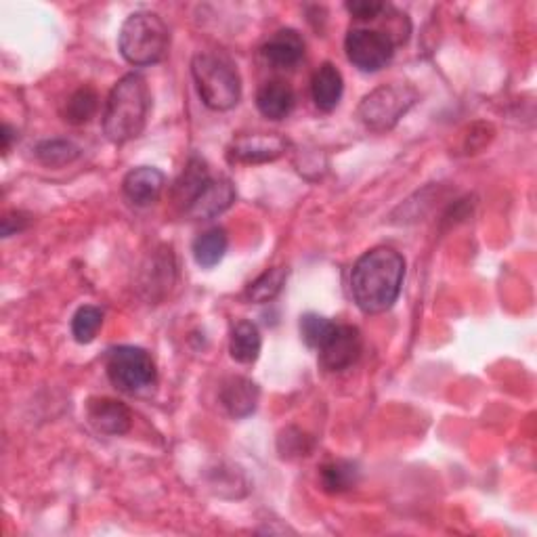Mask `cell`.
<instances>
[{
    "label": "cell",
    "instance_id": "cell-1",
    "mask_svg": "<svg viewBox=\"0 0 537 537\" xmlns=\"http://www.w3.org/2000/svg\"><path fill=\"white\" fill-rule=\"evenodd\" d=\"M405 279V259L386 246H378L359 256L351 271V294L365 315L389 311L401 294Z\"/></svg>",
    "mask_w": 537,
    "mask_h": 537
},
{
    "label": "cell",
    "instance_id": "cell-2",
    "mask_svg": "<svg viewBox=\"0 0 537 537\" xmlns=\"http://www.w3.org/2000/svg\"><path fill=\"white\" fill-rule=\"evenodd\" d=\"M152 110V91L141 74H126L116 82L103 112V131L112 143L137 139Z\"/></svg>",
    "mask_w": 537,
    "mask_h": 537
},
{
    "label": "cell",
    "instance_id": "cell-3",
    "mask_svg": "<svg viewBox=\"0 0 537 537\" xmlns=\"http://www.w3.org/2000/svg\"><path fill=\"white\" fill-rule=\"evenodd\" d=\"M170 47V32L164 19L152 11L128 15L118 34V49L133 66L160 63Z\"/></svg>",
    "mask_w": 537,
    "mask_h": 537
},
{
    "label": "cell",
    "instance_id": "cell-4",
    "mask_svg": "<svg viewBox=\"0 0 537 537\" xmlns=\"http://www.w3.org/2000/svg\"><path fill=\"white\" fill-rule=\"evenodd\" d=\"M191 74L202 103L214 112H227L242 97V80L225 57L200 53L191 61Z\"/></svg>",
    "mask_w": 537,
    "mask_h": 537
},
{
    "label": "cell",
    "instance_id": "cell-5",
    "mask_svg": "<svg viewBox=\"0 0 537 537\" xmlns=\"http://www.w3.org/2000/svg\"><path fill=\"white\" fill-rule=\"evenodd\" d=\"M418 101V91L407 84H382L359 103L357 116L374 133H386L412 110Z\"/></svg>",
    "mask_w": 537,
    "mask_h": 537
},
{
    "label": "cell",
    "instance_id": "cell-6",
    "mask_svg": "<svg viewBox=\"0 0 537 537\" xmlns=\"http://www.w3.org/2000/svg\"><path fill=\"white\" fill-rule=\"evenodd\" d=\"M107 378L118 391L135 395L152 389L158 380L156 363L145 349L122 345L107 353Z\"/></svg>",
    "mask_w": 537,
    "mask_h": 537
},
{
    "label": "cell",
    "instance_id": "cell-7",
    "mask_svg": "<svg viewBox=\"0 0 537 537\" xmlns=\"http://www.w3.org/2000/svg\"><path fill=\"white\" fill-rule=\"evenodd\" d=\"M349 61L361 72H380L391 63L395 45L378 30L351 28L345 40Z\"/></svg>",
    "mask_w": 537,
    "mask_h": 537
},
{
    "label": "cell",
    "instance_id": "cell-8",
    "mask_svg": "<svg viewBox=\"0 0 537 537\" xmlns=\"http://www.w3.org/2000/svg\"><path fill=\"white\" fill-rule=\"evenodd\" d=\"M361 332L355 326H340L332 330L330 338L319 349V363L328 372L349 370L361 355Z\"/></svg>",
    "mask_w": 537,
    "mask_h": 537
},
{
    "label": "cell",
    "instance_id": "cell-9",
    "mask_svg": "<svg viewBox=\"0 0 537 537\" xmlns=\"http://www.w3.org/2000/svg\"><path fill=\"white\" fill-rule=\"evenodd\" d=\"M288 139L279 135H244L238 137L229 147L231 162L242 164H263L282 158L288 149Z\"/></svg>",
    "mask_w": 537,
    "mask_h": 537
},
{
    "label": "cell",
    "instance_id": "cell-10",
    "mask_svg": "<svg viewBox=\"0 0 537 537\" xmlns=\"http://www.w3.org/2000/svg\"><path fill=\"white\" fill-rule=\"evenodd\" d=\"M87 418L101 435L120 437L131 431L133 414L122 401L110 397H97L87 403Z\"/></svg>",
    "mask_w": 537,
    "mask_h": 537
},
{
    "label": "cell",
    "instance_id": "cell-11",
    "mask_svg": "<svg viewBox=\"0 0 537 537\" xmlns=\"http://www.w3.org/2000/svg\"><path fill=\"white\" fill-rule=\"evenodd\" d=\"M235 202V187L229 179L219 177L212 179L204 185V189L198 193V198L191 202V206L185 210L191 219H214L231 208Z\"/></svg>",
    "mask_w": 537,
    "mask_h": 537
},
{
    "label": "cell",
    "instance_id": "cell-12",
    "mask_svg": "<svg viewBox=\"0 0 537 537\" xmlns=\"http://www.w3.org/2000/svg\"><path fill=\"white\" fill-rule=\"evenodd\" d=\"M166 179L154 166H139L124 177L122 189L126 200L135 206H152L160 200Z\"/></svg>",
    "mask_w": 537,
    "mask_h": 537
},
{
    "label": "cell",
    "instance_id": "cell-13",
    "mask_svg": "<svg viewBox=\"0 0 537 537\" xmlns=\"http://www.w3.org/2000/svg\"><path fill=\"white\" fill-rule=\"evenodd\" d=\"M261 55L273 68L292 70L305 57V40L292 28L279 30L265 42Z\"/></svg>",
    "mask_w": 537,
    "mask_h": 537
},
{
    "label": "cell",
    "instance_id": "cell-14",
    "mask_svg": "<svg viewBox=\"0 0 537 537\" xmlns=\"http://www.w3.org/2000/svg\"><path fill=\"white\" fill-rule=\"evenodd\" d=\"M219 397L227 414L235 420H240V418H248L250 414H254L256 405H259L261 391H259V386H256V382H252L250 378L231 376L223 382Z\"/></svg>",
    "mask_w": 537,
    "mask_h": 537
},
{
    "label": "cell",
    "instance_id": "cell-15",
    "mask_svg": "<svg viewBox=\"0 0 537 537\" xmlns=\"http://www.w3.org/2000/svg\"><path fill=\"white\" fill-rule=\"evenodd\" d=\"M296 105V95L282 80L265 82L256 93V107L267 120H284L292 114Z\"/></svg>",
    "mask_w": 537,
    "mask_h": 537
},
{
    "label": "cell",
    "instance_id": "cell-16",
    "mask_svg": "<svg viewBox=\"0 0 537 537\" xmlns=\"http://www.w3.org/2000/svg\"><path fill=\"white\" fill-rule=\"evenodd\" d=\"M342 91H345V80H342L340 70L334 66V63H324L311 82V93H313V101L319 107L321 112H334L340 99H342Z\"/></svg>",
    "mask_w": 537,
    "mask_h": 537
},
{
    "label": "cell",
    "instance_id": "cell-17",
    "mask_svg": "<svg viewBox=\"0 0 537 537\" xmlns=\"http://www.w3.org/2000/svg\"><path fill=\"white\" fill-rule=\"evenodd\" d=\"M210 181L208 166L202 158H191L183 170V175L177 179L173 187V198L175 202L187 210L191 202L198 198V193L204 189V185Z\"/></svg>",
    "mask_w": 537,
    "mask_h": 537
},
{
    "label": "cell",
    "instance_id": "cell-18",
    "mask_svg": "<svg viewBox=\"0 0 537 537\" xmlns=\"http://www.w3.org/2000/svg\"><path fill=\"white\" fill-rule=\"evenodd\" d=\"M261 347H263L261 332L252 321L244 319L231 328L229 353L238 363H254L261 355Z\"/></svg>",
    "mask_w": 537,
    "mask_h": 537
},
{
    "label": "cell",
    "instance_id": "cell-19",
    "mask_svg": "<svg viewBox=\"0 0 537 537\" xmlns=\"http://www.w3.org/2000/svg\"><path fill=\"white\" fill-rule=\"evenodd\" d=\"M227 246V231L223 227H212L198 235L196 242H193V259L202 269H212L223 261Z\"/></svg>",
    "mask_w": 537,
    "mask_h": 537
},
{
    "label": "cell",
    "instance_id": "cell-20",
    "mask_svg": "<svg viewBox=\"0 0 537 537\" xmlns=\"http://www.w3.org/2000/svg\"><path fill=\"white\" fill-rule=\"evenodd\" d=\"M319 481L328 493H345L359 483V468L349 460H332L321 466Z\"/></svg>",
    "mask_w": 537,
    "mask_h": 537
},
{
    "label": "cell",
    "instance_id": "cell-21",
    "mask_svg": "<svg viewBox=\"0 0 537 537\" xmlns=\"http://www.w3.org/2000/svg\"><path fill=\"white\" fill-rule=\"evenodd\" d=\"M286 279H288L286 267L267 269L246 288V298L250 300V303H259V305L269 303V300H273L279 292L284 290Z\"/></svg>",
    "mask_w": 537,
    "mask_h": 537
},
{
    "label": "cell",
    "instance_id": "cell-22",
    "mask_svg": "<svg viewBox=\"0 0 537 537\" xmlns=\"http://www.w3.org/2000/svg\"><path fill=\"white\" fill-rule=\"evenodd\" d=\"M34 154L38 162L51 168H61L72 164L80 156V147L68 139H47L36 145Z\"/></svg>",
    "mask_w": 537,
    "mask_h": 537
},
{
    "label": "cell",
    "instance_id": "cell-23",
    "mask_svg": "<svg viewBox=\"0 0 537 537\" xmlns=\"http://www.w3.org/2000/svg\"><path fill=\"white\" fill-rule=\"evenodd\" d=\"M99 110V97L91 87L78 89L66 103L63 120L70 124H87Z\"/></svg>",
    "mask_w": 537,
    "mask_h": 537
},
{
    "label": "cell",
    "instance_id": "cell-24",
    "mask_svg": "<svg viewBox=\"0 0 537 537\" xmlns=\"http://www.w3.org/2000/svg\"><path fill=\"white\" fill-rule=\"evenodd\" d=\"M103 326V311L93 305L80 307L72 317V336L80 345H89Z\"/></svg>",
    "mask_w": 537,
    "mask_h": 537
},
{
    "label": "cell",
    "instance_id": "cell-25",
    "mask_svg": "<svg viewBox=\"0 0 537 537\" xmlns=\"http://www.w3.org/2000/svg\"><path fill=\"white\" fill-rule=\"evenodd\" d=\"M334 328H336L334 321L324 315L307 313L300 317V336H303L305 345L315 351L321 349V345H324V342L330 338Z\"/></svg>",
    "mask_w": 537,
    "mask_h": 537
},
{
    "label": "cell",
    "instance_id": "cell-26",
    "mask_svg": "<svg viewBox=\"0 0 537 537\" xmlns=\"http://www.w3.org/2000/svg\"><path fill=\"white\" fill-rule=\"evenodd\" d=\"M386 15H389L386 17V24L378 32H382L386 38H389L395 47L405 45L407 38H410V32H412L410 19H407L405 13H399V11L389 9V7H386Z\"/></svg>",
    "mask_w": 537,
    "mask_h": 537
},
{
    "label": "cell",
    "instance_id": "cell-27",
    "mask_svg": "<svg viewBox=\"0 0 537 537\" xmlns=\"http://www.w3.org/2000/svg\"><path fill=\"white\" fill-rule=\"evenodd\" d=\"M386 5L378 3V0H351L347 3V11L361 21H370V19H378L380 13H384Z\"/></svg>",
    "mask_w": 537,
    "mask_h": 537
},
{
    "label": "cell",
    "instance_id": "cell-28",
    "mask_svg": "<svg viewBox=\"0 0 537 537\" xmlns=\"http://www.w3.org/2000/svg\"><path fill=\"white\" fill-rule=\"evenodd\" d=\"M30 225V217L24 212H7L3 217V235L5 238H11L15 233H21Z\"/></svg>",
    "mask_w": 537,
    "mask_h": 537
},
{
    "label": "cell",
    "instance_id": "cell-29",
    "mask_svg": "<svg viewBox=\"0 0 537 537\" xmlns=\"http://www.w3.org/2000/svg\"><path fill=\"white\" fill-rule=\"evenodd\" d=\"M0 137H3V152L7 154V152H9V149H11V143H13V139H17V131H15V128H13V126L5 124V126H3V135H0Z\"/></svg>",
    "mask_w": 537,
    "mask_h": 537
}]
</instances>
